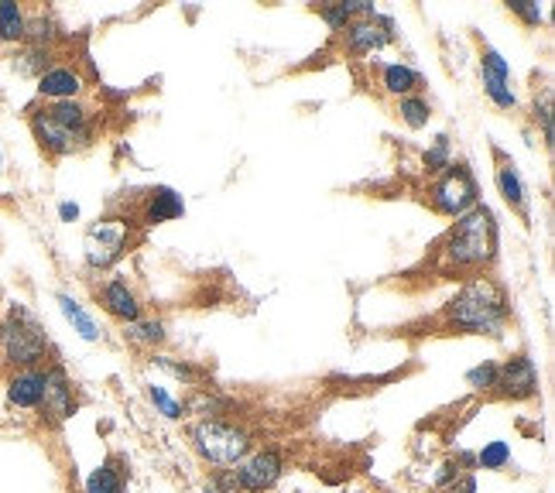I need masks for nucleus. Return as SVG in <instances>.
Here are the masks:
<instances>
[{"instance_id": "1", "label": "nucleus", "mask_w": 555, "mask_h": 493, "mask_svg": "<svg viewBox=\"0 0 555 493\" xmlns=\"http://www.w3.org/2000/svg\"><path fill=\"white\" fill-rule=\"evenodd\" d=\"M449 329L470 336H501L504 326L511 319V302L508 292L497 285L494 278H473L456 292L453 302L442 309Z\"/></svg>"}, {"instance_id": "2", "label": "nucleus", "mask_w": 555, "mask_h": 493, "mask_svg": "<svg viewBox=\"0 0 555 493\" xmlns=\"http://www.w3.org/2000/svg\"><path fill=\"white\" fill-rule=\"evenodd\" d=\"M31 134H35L38 148L52 158H66L72 151H83L93 141V120L90 110L79 100H62V103H45L35 107L28 117Z\"/></svg>"}, {"instance_id": "3", "label": "nucleus", "mask_w": 555, "mask_h": 493, "mask_svg": "<svg viewBox=\"0 0 555 493\" xmlns=\"http://www.w3.org/2000/svg\"><path fill=\"white\" fill-rule=\"evenodd\" d=\"M497 257V223L487 206H473L470 213L456 216L446 244H442V261L449 268H487Z\"/></svg>"}, {"instance_id": "4", "label": "nucleus", "mask_w": 555, "mask_h": 493, "mask_svg": "<svg viewBox=\"0 0 555 493\" xmlns=\"http://www.w3.org/2000/svg\"><path fill=\"white\" fill-rule=\"evenodd\" d=\"M0 353L11 367L28 370V367H42L45 353H48V336L38 322V315L28 309V305L14 302L11 312L4 319V339H0Z\"/></svg>"}, {"instance_id": "5", "label": "nucleus", "mask_w": 555, "mask_h": 493, "mask_svg": "<svg viewBox=\"0 0 555 493\" xmlns=\"http://www.w3.org/2000/svg\"><path fill=\"white\" fill-rule=\"evenodd\" d=\"M192 449L199 452V459L216 470H230L240 459L251 452V432L223 418H203L192 428Z\"/></svg>"}, {"instance_id": "6", "label": "nucleus", "mask_w": 555, "mask_h": 493, "mask_svg": "<svg viewBox=\"0 0 555 493\" xmlns=\"http://www.w3.org/2000/svg\"><path fill=\"white\" fill-rule=\"evenodd\" d=\"M285 473V459H281L278 449H257L247 452L237 466L230 470H220L216 476V493L227 490V493H268L275 490V483Z\"/></svg>"}, {"instance_id": "7", "label": "nucleus", "mask_w": 555, "mask_h": 493, "mask_svg": "<svg viewBox=\"0 0 555 493\" xmlns=\"http://www.w3.org/2000/svg\"><path fill=\"white\" fill-rule=\"evenodd\" d=\"M429 199H432V209H436V213L453 216V220L463 213H470L473 206H480L477 182H473V175L466 172V165H449L446 172L432 182Z\"/></svg>"}, {"instance_id": "8", "label": "nucleus", "mask_w": 555, "mask_h": 493, "mask_svg": "<svg viewBox=\"0 0 555 493\" xmlns=\"http://www.w3.org/2000/svg\"><path fill=\"white\" fill-rule=\"evenodd\" d=\"M127 244H131V226L124 220H96L90 230H86V264L93 271H107L114 268L120 257L127 254Z\"/></svg>"}, {"instance_id": "9", "label": "nucleus", "mask_w": 555, "mask_h": 493, "mask_svg": "<svg viewBox=\"0 0 555 493\" xmlns=\"http://www.w3.org/2000/svg\"><path fill=\"white\" fill-rule=\"evenodd\" d=\"M490 394H494V398H504V401H532L538 394L535 360L525 357V353H514L508 363H501V370H497V384Z\"/></svg>"}, {"instance_id": "10", "label": "nucleus", "mask_w": 555, "mask_h": 493, "mask_svg": "<svg viewBox=\"0 0 555 493\" xmlns=\"http://www.w3.org/2000/svg\"><path fill=\"white\" fill-rule=\"evenodd\" d=\"M79 401H76V387H72L66 367H59V363H52V367H45V394H42V415L48 418L52 425L59 422H69L72 415H76Z\"/></svg>"}, {"instance_id": "11", "label": "nucleus", "mask_w": 555, "mask_h": 493, "mask_svg": "<svg viewBox=\"0 0 555 493\" xmlns=\"http://www.w3.org/2000/svg\"><path fill=\"white\" fill-rule=\"evenodd\" d=\"M394 31H391V21L384 18H360V21H350L347 28H343V45H347L350 55H374L381 52L384 45H391Z\"/></svg>"}, {"instance_id": "12", "label": "nucleus", "mask_w": 555, "mask_h": 493, "mask_svg": "<svg viewBox=\"0 0 555 493\" xmlns=\"http://www.w3.org/2000/svg\"><path fill=\"white\" fill-rule=\"evenodd\" d=\"M86 90L83 72L69 62H52V69H45L38 76V96L45 103H62V100H79V93Z\"/></svg>"}, {"instance_id": "13", "label": "nucleus", "mask_w": 555, "mask_h": 493, "mask_svg": "<svg viewBox=\"0 0 555 493\" xmlns=\"http://www.w3.org/2000/svg\"><path fill=\"white\" fill-rule=\"evenodd\" d=\"M7 404L18 411H38L42 408V394H45V367H28V370H14L7 377Z\"/></svg>"}, {"instance_id": "14", "label": "nucleus", "mask_w": 555, "mask_h": 493, "mask_svg": "<svg viewBox=\"0 0 555 493\" xmlns=\"http://www.w3.org/2000/svg\"><path fill=\"white\" fill-rule=\"evenodd\" d=\"M96 298H100L103 312L114 315V319H120V322H134V319H141L144 315L141 298L134 295V288L127 285V281H120V278L103 281V285L96 288Z\"/></svg>"}, {"instance_id": "15", "label": "nucleus", "mask_w": 555, "mask_h": 493, "mask_svg": "<svg viewBox=\"0 0 555 493\" xmlns=\"http://www.w3.org/2000/svg\"><path fill=\"white\" fill-rule=\"evenodd\" d=\"M494 158H497V192L504 196V202H508L511 209H518L521 216H528V189H525V182H521V172H518V165L504 155V151H497L494 148Z\"/></svg>"}, {"instance_id": "16", "label": "nucleus", "mask_w": 555, "mask_h": 493, "mask_svg": "<svg viewBox=\"0 0 555 493\" xmlns=\"http://www.w3.org/2000/svg\"><path fill=\"white\" fill-rule=\"evenodd\" d=\"M185 213V202L179 192L172 189H155L148 196V202H144V223L148 226H158V223H168V220H179V216Z\"/></svg>"}, {"instance_id": "17", "label": "nucleus", "mask_w": 555, "mask_h": 493, "mask_svg": "<svg viewBox=\"0 0 555 493\" xmlns=\"http://www.w3.org/2000/svg\"><path fill=\"white\" fill-rule=\"evenodd\" d=\"M381 86H384V93L405 100V96H415L418 90H422V76H418L412 66L388 62V66H381Z\"/></svg>"}, {"instance_id": "18", "label": "nucleus", "mask_w": 555, "mask_h": 493, "mask_svg": "<svg viewBox=\"0 0 555 493\" xmlns=\"http://www.w3.org/2000/svg\"><path fill=\"white\" fill-rule=\"evenodd\" d=\"M124 339L138 350H155L162 346L168 333H165V322L162 319H151V315H141L134 322H124Z\"/></svg>"}, {"instance_id": "19", "label": "nucleus", "mask_w": 555, "mask_h": 493, "mask_svg": "<svg viewBox=\"0 0 555 493\" xmlns=\"http://www.w3.org/2000/svg\"><path fill=\"white\" fill-rule=\"evenodd\" d=\"M24 28H28V14L14 0H0V42L4 45H21Z\"/></svg>"}, {"instance_id": "20", "label": "nucleus", "mask_w": 555, "mask_h": 493, "mask_svg": "<svg viewBox=\"0 0 555 493\" xmlns=\"http://www.w3.org/2000/svg\"><path fill=\"white\" fill-rule=\"evenodd\" d=\"M59 305H62V315L72 322V329H76V333L83 336L86 343H96V339H100V326H96V319L76 302V298L66 295V292H59Z\"/></svg>"}, {"instance_id": "21", "label": "nucleus", "mask_w": 555, "mask_h": 493, "mask_svg": "<svg viewBox=\"0 0 555 493\" xmlns=\"http://www.w3.org/2000/svg\"><path fill=\"white\" fill-rule=\"evenodd\" d=\"M55 52L52 48H35V45H24L18 55H14V72L28 79H38L45 69H52Z\"/></svg>"}, {"instance_id": "22", "label": "nucleus", "mask_w": 555, "mask_h": 493, "mask_svg": "<svg viewBox=\"0 0 555 493\" xmlns=\"http://www.w3.org/2000/svg\"><path fill=\"white\" fill-rule=\"evenodd\" d=\"M59 24H55L52 14H31L28 18V28H24V45H35V48H52L59 42Z\"/></svg>"}, {"instance_id": "23", "label": "nucleus", "mask_w": 555, "mask_h": 493, "mask_svg": "<svg viewBox=\"0 0 555 493\" xmlns=\"http://www.w3.org/2000/svg\"><path fill=\"white\" fill-rule=\"evenodd\" d=\"M83 493H124V473L117 470L114 459L100 463L90 476H86Z\"/></svg>"}, {"instance_id": "24", "label": "nucleus", "mask_w": 555, "mask_h": 493, "mask_svg": "<svg viewBox=\"0 0 555 493\" xmlns=\"http://www.w3.org/2000/svg\"><path fill=\"white\" fill-rule=\"evenodd\" d=\"M398 117L405 120L412 131H422L425 124H429V117H432V107H429V100L425 96H405V100H398Z\"/></svg>"}, {"instance_id": "25", "label": "nucleus", "mask_w": 555, "mask_h": 493, "mask_svg": "<svg viewBox=\"0 0 555 493\" xmlns=\"http://www.w3.org/2000/svg\"><path fill=\"white\" fill-rule=\"evenodd\" d=\"M480 79H484V93L490 96V103H494V107H501V110H514V107H518V96H514L508 79L490 76V72H484V69H480Z\"/></svg>"}, {"instance_id": "26", "label": "nucleus", "mask_w": 555, "mask_h": 493, "mask_svg": "<svg viewBox=\"0 0 555 493\" xmlns=\"http://www.w3.org/2000/svg\"><path fill=\"white\" fill-rule=\"evenodd\" d=\"M508 463H511V446H508V442H501V439L487 442V446L477 452L480 470H504Z\"/></svg>"}, {"instance_id": "27", "label": "nucleus", "mask_w": 555, "mask_h": 493, "mask_svg": "<svg viewBox=\"0 0 555 493\" xmlns=\"http://www.w3.org/2000/svg\"><path fill=\"white\" fill-rule=\"evenodd\" d=\"M497 370H501V363L484 360L480 367H473L470 374H466V384H470L473 391H480V394H490L494 391V384H497Z\"/></svg>"}, {"instance_id": "28", "label": "nucleus", "mask_w": 555, "mask_h": 493, "mask_svg": "<svg viewBox=\"0 0 555 493\" xmlns=\"http://www.w3.org/2000/svg\"><path fill=\"white\" fill-rule=\"evenodd\" d=\"M148 398H151V404H155V408L168 418V422H179V418L185 415V404L175 401L172 394L165 391V387H155V384H151V387H148Z\"/></svg>"}, {"instance_id": "29", "label": "nucleus", "mask_w": 555, "mask_h": 493, "mask_svg": "<svg viewBox=\"0 0 555 493\" xmlns=\"http://www.w3.org/2000/svg\"><path fill=\"white\" fill-rule=\"evenodd\" d=\"M422 165H425V172H429V175H442L449 165H453V161H449V137L446 134H442L439 141H436V148L425 151Z\"/></svg>"}, {"instance_id": "30", "label": "nucleus", "mask_w": 555, "mask_h": 493, "mask_svg": "<svg viewBox=\"0 0 555 493\" xmlns=\"http://www.w3.org/2000/svg\"><path fill=\"white\" fill-rule=\"evenodd\" d=\"M158 363V367L165 370V374H172V377H179V381H185V384H196L199 377V370L196 367H189V363H179V360H172V357H162V353H158V357H151Z\"/></svg>"}, {"instance_id": "31", "label": "nucleus", "mask_w": 555, "mask_h": 493, "mask_svg": "<svg viewBox=\"0 0 555 493\" xmlns=\"http://www.w3.org/2000/svg\"><path fill=\"white\" fill-rule=\"evenodd\" d=\"M480 69L490 72V76L508 79V83H511V66H508V62H504V55H501V52H494V48H484V52H480Z\"/></svg>"}, {"instance_id": "32", "label": "nucleus", "mask_w": 555, "mask_h": 493, "mask_svg": "<svg viewBox=\"0 0 555 493\" xmlns=\"http://www.w3.org/2000/svg\"><path fill=\"white\" fill-rule=\"evenodd\" d=\"M463 473H473V470H466V466L460 463V456H456V459H446V463L439 466V476H436V490L442 493V490L449 487V483L456 480V476H463Z\"/></svg>"}, {"instance_id": "33", "label": "nucleus", "mask_w": 555, "mask_h": 493, "mask_svg": "<svg viewBox=\"0 0 555 493\" xmlns=\"http://www.w3.org/2000/svg\"><path fill=\"white\" fill-rule=\"evenodd\" d=\"M511 14H518L521 21L528 24V28H538L542 24V7L538 4H528V0H511Z\"/></svg>"}, {"instance_id": "34", "label": "nucleus", "mask_w": 555, "mask_h": 493, "mask_svg": "<svg viewBox=\"0 0 555 493\" xmlns=\"http://www.w3.org/2000/svg\"><path fill=\"white\" fill-rule=\"evenodd\" d=\"M535 120H542V137L552 148V93H545L542 103H535Z\"/></svg>"}, {"instance_id": "35", "label": "nucleus", "mask_w": 555, "mask_h": 493, "mask_svg": "<svg viewBox=\"0 0 555 493\" xmlns=\"http://www.w3.org/2000/svg\"><path fill=\"white\" fill-rule=\"evenodd\" d=\"M442 493H477V476H473V473L456 476V480L449 483V487L442 490Z\"/></svg>"}, {"instance_id": "36", "label": "nucleus", "mask_w": 555, "mask_h": 493, "mask_svg": "<svg viewBox=\"0 0 555 493\" xmlns=\"http://www.w3.org/2000/svg\"><path fill=\"white\" fill-rule=\"evenodd\" d=\"M59 220L62 223H76L79 220V206H76V202H62V206H59Z\"/></svg>"}, {"instance_id": "37", "label": "nucleus", "mask_w": 555, "mask_h": 493, "mask_svg": "<svg viewBox=\"0 0 555 493\" xmlns=\"http://www.w3.org/2000/svg\"><path fill=\"white\" fill-rule=\"evenodd\" d=\"M0 339H4V319H0Z\"/></svg>"}, {"instance_id": "38", "label": "nucleus", "mask_w": 555, "mask_h": 493, "mask_svg": "<svg viewBox=\"0 0 555 493\" xmlns=\"http://www.w3.org/2000/svg\"><path fill=\"white\" fill-rule=\"evenodd\" d=\"M206 493H216V490H213V487H206Z\"/></svg>"}, {"instance_id": "39", "label": "nucleus", "mask_w": 555, "mask_h": 493, "mask_svg": "<svg viewBox=\"0 0 555 493\" xmlns=\"http://www.w3.org/2000/svg\"><path fill=\"white\" fill-rule=\"evenodd\" d=\"M0 298H4V292H0Z\"/></svg>"}]
</instances>
